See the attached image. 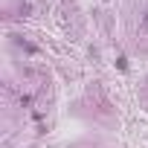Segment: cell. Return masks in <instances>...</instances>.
<instances>
[{
  "label": "cell",
  "mask_w": 148,
  "mask_h": 148,
  "mask_svg": "<svg viewBox=\"0 0 148 148\" xmlns=\"http://www.w3.org/2000/svg\"><path fill=\"white\" fill-rule=\"evenodd\" d=\"M145 26H148V18H145Z\"/></svg>",
  "instance_id": "cell-1"
}]
</instances>
